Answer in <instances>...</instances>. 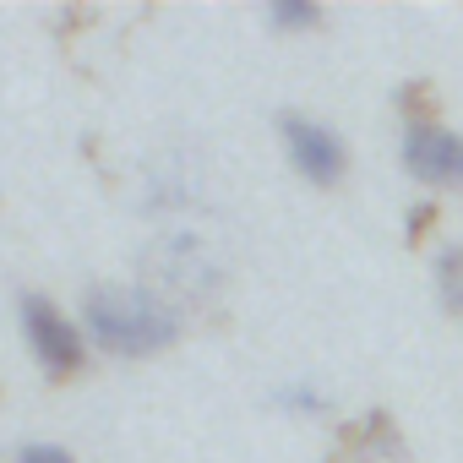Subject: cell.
Wrapping results in <instances>:
<instances>
[{"label": "cell", "mask_w": 463, "mask_h": 463, "mask_svg": "<svg viewBox=\"0 0 463 463\" xmlns=\"http://www.w3.org/2000/svg\"><path fill=\"white\" fill-rule=\"evenodd\" d=\"M82 333L104 354L153 360L185 333V317L175 300H164L147 284H93L82 295Z\"/></svg>", "instance_id": "obj_1"}, {"label": "cell", "mask_w": 463, "mask_h": 463, "mask_svg": "<svg viewBox=\"0 0 463 463\" xmlns=\"http://www.w3.org/2000/svg\"><path fill=\"white\" fill-rule=\"evenodd\" d=\"M142 284L158 289L175 306H202V300H213L223 289V262H218V251L196 235V229L169 223L153 241V251H147V279Z\"/></svg>", "instance_id": "obj_2"}, {"label": "cell", "mask_w": 463, "mask_h": 463, "mask_svg": "<svg viewBox=\"0 0 463 463\" xmlns=\"http://www.w3.org/2000/svg\"><path fill=\"white\" fill-rule=\"evenodd\" d=\"M17 327H23V344L33 349V360H39L50 376L77 371L82 354H88L82 322H71V317H66L55 300H44V295H23V300H17Z\"/></svg>", "instance_id": "obj_3"}, {"label": "cell", "mask_w": 463, "mask_h": 463, "mask_svg": "<svg viewBox=\"0 0 463 463\" xmlns=\"http://www.w3.org/2000/svg\"><path fill=\"white\" fill-rule=\"evenodd\" d=\"M279 142H284V158L295 164V175L311 180V185H338L344 169H349L344 137L327 120H317V115H284L279 120Z\"/></svg>", "instance_id": "obj_4"}, {"label": "cell", "mask_w": 463, "mask_h": 463, "mask_svg": "<svg viewBox=\"0 0 463 463\" xmlns=\"http://www.w3.org/2000/svg\"><path fill=\"white\" fill-rule=\"evenodd\" d=\"M398 153L420 185H441V191L463 185V131H447L436 120H409L398 137Z\"/></svg>", "instance_id": "obj_5"}, {"label": "cell", "mask_w": 463, "mask_h": 463, "mask_svg": "<svg viewBox=\"0 0 463 463\" xmlns=\"http://www.w3.org/2000/svg\"><path fill=\"white\" fill-rule=\"evenodd\" d=\"M196 202H202V169H196V164L158 158V164L142 175V213H147V218H185Z\"/></svg>", "instance_id": "obj_6"}, {"label": "cell", "mask_w": 463, "mask_h": 463, "mask_svg": "<svg viewBox=\"0 0 463 463\" xmlns=\"http://www.w3.org/2000/svg\"><path fill=\"white\" fill-rule=\"evenodd\" d=\"M436 300L452 311V317H463V246H447L441 257H436Z\"/></svg>", "instance_id": "obj_7"}, {"label": "cell", "mask_w": 463, "mask_h": 463, "mask_svg": "<svg viewBox=\"0 0 463 463\" xmlns=\"http://www.w3.org/2000/svg\"><path fill=\"white\" fill-rule=\"evenodd\" d=\"M273 403L289 409V414H327V392H317L311 382H289V387H279Z\"/></svg>", "instance_id": "obj_8"}, {"label": "cell", "mask_w": 463, "mask_h": 463, "mask_svg": "<svg viewBox=\"0 0 463 463\" xmlns=\"http://www.w3.org/2000/svg\"><path fill=\"white\" fill-rule=\"evenodd\" d=\"M268 23L284 28V33H306V28L322 23V12H317V6H300V0H273V6H268Z\"/></svg>", "instance_id": "obj_9"}, {"label": "cell", "mask_w": 463, "mask_h": 463, "mask_svg": "<svg viewBox=\"0 0 463 463\" xmlns=\"http://www.w3.org/2000/svg\"><path fill=\"white\" fill-rule=\"evenodd\" d=\"M12 463H82V458H71V452L55 447V441H23V447L12 452Z\"/></svg>", "instance_id": "obj_10"}]
</instances>
